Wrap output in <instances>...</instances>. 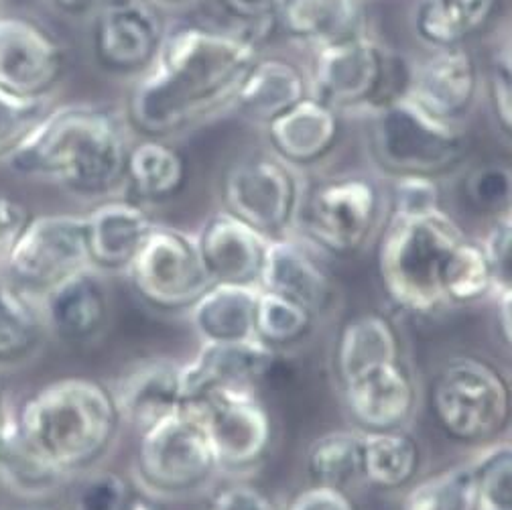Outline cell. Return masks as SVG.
I'll return each mask as SVG.
<instances>
[{"label":"cell","instance_id":"obj_7","mask_svg":"<svg viewBox=\"0 0 512 510\" xmlns=\"http://www.w3.org/2000/svg\"><path fill=\"white\" fill-rule=\"evenodd\" d=\"M389 212V196L376 179L332 175L305 187L295 232L330 259H348L380 236Z\"/></svg>","mask_w":512,"mask_h":510},{"label":"cell","instance_id":"obj_39","mask_svg":"<svg viewBox=\"0 0 512 510\" xmlns=\"http://www.w3.org/2000/svg\"><path fill=\"white\" fill-rule=\"evenodd\" d=\"M51 108L49 98H21L0 88V165L13 157Z\"/></svg>","mask_w":512,"mask_h":510},{"label":"cell","instance_id":"obj_49","mask_svg":"<svg viewBox=\"0 0 512 510\" xmlns=\"http://www.w3.org/2000/svg\"><path fill=\"white\" fill-rule=\"evenodd\" d=\"M53 5L68 15H82L98 5V0H53Z\"/></svg>","mask_w":512,"mask_h":510},{"label":"cell","instance_id":"obj_53","mask_svg":"<svg viewBox=\"0 0 512 510\" xmlns=\"http://www.w3.org/2000/svg\"><path fill=\"white\" fill-rule=\"evenodd\" d=\"M151 3H161V5H181V3H187V0H151Z\"/></svg>","mask_w":512,"mask_h":510},{"label":"cell","instance_id":"obj_36","mask_svg":"<svg viewBox=\"0 0 512 510\" xmlns=\"http://www.w3.org/2000/svg\"><path fill=\"white\" fill-rule=\"evenodd\" d=\"M319 320L305 307L259 289L254 313V336L275 352L305 342Z\"/></svg>","mask_w":512,"mask_h":510},{"label":"cell","instance_id":"obj_28","mask_svg":"<svg viewBox=\"0 0 512 510\" xmlns=\"http://www.w3.org/2000/svg\"><path fill=\"white\" fill-rule=\"evenodd\" d=\"M47 340L39 297L0 275V372L33 362Z\"/></svg>","mask_w":512,"mask_h":510},{"label":"cell","instance_id":"obj_11","mask_svg":"<svg viewBox=\"0 0 512 510\" xmlns=\"http://www.w3.org/2000/svg\"><path fill=\"white\" fill-rule=\"evenodd\" d=\"M124 277L143 305L169 315L187 313L212 287L196 234L161 224H157Z\"/></svg>","mask_w":512,"mask_h":510},{"label":"cell","instance_id":"obj_41","mask_svg":"<svg viewBox=\"0 0 512 510\" xmlns=\"http://www.w3.org/2000/svg\"><path fill=\"white\" fill-rule=\"evenodd\" d=\"M393 191L389 196V216H417L441 206V189L435 177L403 175L393 177Z\"/></svg>","mask_w":512,"mask_h":510},{"label":"cell","instance_id":"obj_29","mask_svg":"<svg viewBox=\"0 0 512 510\" xmlns=\"http://www.w3.org/2000/svg\"><path fill=\"white\" fill-rule=\"evenodd\" d=\"M309 96L307 80L295 63L281 57H259L246 74L234 104L252 120L269 124Z\"/></svg>","mask_w":512,"mask_h":510},{"label":"cell","instance_id":"obj_16","mask_svg":"<svg viewBox=\"0 0 512 510\" xmlns=\"http://www.w3.org/2000/svg\"><path fill=\"white\" fill-rule=\"evenodd\" d=\"M165 31L151 0H98L94 53L110 72L141 74L155 59Z\"/></svg>","mask_w":512,"mask_h":510},{"label":"cell","instance_id":"obj_18","mask_svg":"<svg viewBox=\"0 0 512 510\" xmlns=\"http://www.w3.org/2000/svg\"><path fill=\"white\" fill-rule=\"evenodd\" d=\"M47 336L72 348L102 340L112 320V291L108 275L86 267L41 297Z\"/></svg>","mask_w":512,"mask_h":510},{"label":"cell","instance_id":"obj_31","mask_svg":"<svg viewBox=\"0 0 512 510\" xmlns=\"http://www.w3.org/2000/svg\"><path fill=\"white\" fill-rule=\"evenodd\" d=\"M498 0H417L413 31L431 49L460 47L494 17Z\"/></svg>","mask_w":512,"mask_h":510},{"label":"cell","instance_id":"obj_4","mask_svg":"<svg viewBox=\"0 0 512 510\" xmlns=\"http://www.w3.org/2000/svg\"><path fill=\"white\" fill-rule=\"evenodd\" d=\"M464 236L462 226L443 208L417 216H389L378 236V277L384 295L415 317L445 311V267Z\"/></svg>","mask_w":512,"mask_h":510},{"label":"cell","instance_id":"obj_35","mask_svg":"<svg viewBox=\"0 0 512 510\" xmlns=\"http://www.w3.org/2000/svg\"><path fill=\"white\" fill-rule=\"evenodd\" d=\"M403 510H482V494L474 464L445 468L407 488Z\"/></svg>","mask_w":512,"mask_h":510},{"label":"cell","instance_id":"obj_24","mask_svg":"<svg viewBox=\"0 0 512 510\" xmlns=\"http://www.w3.org/2000/svg\"><path fill=\"white\" fill-rule=\"evenodd\" d=\"M273 153L295 167L322 163L340 137V114L311 94L267 124Z\"/></svg>","mask_w":512,"mask_h":510},{"label":"cell","instance_id":"obj_47","mask_svg":"<svg viewBox=\"0 0 512 510\" xmlns=\"http://www.w3.org/2000/svg\"><path fill=\"white\" fill-rule=\"evenodd\" d=\"M283 510H358L350 492L309 484L299 490Z\"/></svg>","mask_w":512,"mask_h":510},{"label":"cell","instance_id":"obj_23","mask_svg":"<svg viewBox=\"0 0 512 510\" xmlns=\"http://www.w3.org/2000/svg\"><path fill=\"white\" fill-rule=\"evenodd\" d=\"M181 362L149 358L126 368L114 382L112 395L124 427L139 433L183 411L185 397L179 382Z\"/></svg>","mask_w":512,"mask_h":510},{"label":"cell","instance_id":"obj_44","mask_svg":"<svg viewBox=\"0 0 512 510\" xmlns=\"http://www.w3.org/2000/svg\"><path fill=\"white\" fill-rule=\"evenodd\" d=\"M220 3L240 21L238 31L256 43L277 25V0H220Z\"/></svg>","mask_w":512,"mask_h":510},{"label":"cell","instance_id":"obj_45","mask_svg":"<svg viewBox=\"0 0 512 510\" xmlns=\"http://www.w3.org/2000/svg\"><path fill=\"white\" fill-rule=\"evenodd\" d=\"M490 102L492 110L496 114L498 124L502 131L510 135L512 129V57H510V45L502 47V53H498L494 72L490 78Z\"/></svg>","mask_w":512,"mask_h":510},{"label":"cell","instance_id":"obj_5","mask_svg":"<svg viewBox=\"0 0 512 510\" xmlns=\"http://www.w3.org/2000/svg\"><path fill=\"white\" fill-rule=\"evenodd\" d=\"M413 68L403 53L368 33L315 49L311 96L338 114L372 116L409 96Z\"/></svg>","mask_w":512,"mask_h":510},{"label":"cell","instance_id":"obj_19","mask_svg":"<svg viewBox=\"0 0 512 510\" xmlns=\"http://www.w3.org/2000/svg\"><path fill=\"white\" fill-rule=\"evenodd\" d=\"M90 267L124 275L157 228L149 210L131 198H108L84 216Z\"/></svg>","mask_w":512,"mask_h":510},{"label":"cell","instance_id":"obj_51","mask_svg":"<svg viewBox=\"0 0 512 510\" xmlns=\"http://www.w3.org/2000/svg\"><path fill=\"white\" fill-rule=\"evenodd\" d=\"M13 405L15 403L9 397L3 374H0V437H3V431H5V425H7V419H9V413H11Z\"/></svg>","mask_w":512,"mask_h":510},{"label":"cell","instance_id":"obj_15","mask_svg":"<svg viewBox=\"0 0 512 510\" xmlns=\"http://www.w3.org/2000/svg\"><path fill=\"white\" fill-rule=\"evenodd\" d=\"M66 70V51L33 19L0 13V88L21 98H49Z\"/></svg>","mask_w":512,"mask_h":510},{"label":"cell","instance_id":"obj_14","mask_svg":"<svg viewBox=\"0 0 512 510\" xmlns=\"http://www.w3.org/2000/svg\"><path fill=\"white\" fill-rule=\"evenodd\" d=\"M340 393L354 429L362 433L409 429L419 409V385L405 358L340 380Z\"/></svg>","mask_w":512,"mask_h":510},{"label":"cell","instance_id":"obj_3","mask_svg":"<svg viewBox=\"0 0 512 510\" xmlns=\"http://www.w3.org/2000/svg\"><path fill=\"white\" fill-rule=\"evenodd\" d=\"M122 427L112 389L88 376L47 382L15 405L21 441L66 480L102 466Z\"/></svg>","mask_w":512,"mask_h":510},{"label":"cell","instance_id":"obj_34","mask_svg":"<svg viewBox=\"0 0 512 510\" xmlns=\"http://www.w3.org/2000/svg\"><path fill=\"white\" fill-rule=\"evenodd\" d=\"M496 295V279L486 259L480 240L468 234L458 242L447 261L443 275V297L447 309L472 307L492 301Z\"/></svg>","mask_w":512,"mask_h":510},{"label":"cell","instance_id":"obj_1","mask_svg":"<svg viewBox=\"0 0 512 510\" xmlns=\"http://www.w3.org/2000/svg\"><path fill=\"white\" fill-rule=\"evenodd\" d=\"M259 57V43L238 29L175 25L131 90L128 122L143 137L183 133L234 104Z\"/></svg>","mask_w":512,"mask_h":510},{"label":"cell","instance_id":"obj_9","mask_svg":"<svg viewBox=\"0 0 512 510\" xmlns=\"http://www.w3.org/2000/svg\"><path fill=\"white\" fill-rule=\"evenodd\" d=\"M220 468L202 423L179 411L139 433L133 466L135 486L157 500H175L206 492Z\"/></svg>","mask_w":512,"mask_h":510},{"label":"cell","instance_id":"obj_26","mask_svg":"<svg viewBox=\"0 0 512 510\" xmlns=\"http://www.w3.org/2000/svg\"><path fill=\"white\" fill-rule=\"evenodd\" d=\"M259 287L212 285L187 311L200 344H232L254 340V313Z\"/></svg>","mask_w":512,"mask_h":510},{"label":"cell","instance_id":"obj_30","mask_svg":"<svg viewBox=\"0 0 512 510\" xmlns=\"http://www.w3.org/2000/svg\"><path fill=\"white\" fill-rule=\"evenodd\" d=\"M403 356L399 326L384 313H360L340 328L334 348V370L338 382L376 364Z\"/></svg>","mask_w":512,"mask_h":510},{"label":"cell","instance_id":"obj_22","mask_svg":"<svg viewBox=\"0 0 512 510\" xmlns=\"http://www.w3.org/2000/svg\"><path fill=\"white\" fill-rule=\"evenodd\" d=\"M480 92V68L464 47L433 49L429 57L415 63L409 96L431 114L462 122Z\"/></svg>","mask_w":512,"mask_h":510},{"label":"cell","instance_id":"obj_42","mask_svg":"<svg viewBox=\"0 0 512 510\" xmlns=\"http://www.w3.org/2000/svg\"><path fill=\"white\" fill-rule=\"evenodd\" d=\"M480 244L496 279V293L512 291V212L494 218Z\"/></svg>","mask_w":512,"mask_h":510},{"label":"cell","instance_id":"obj_6","mask_svg":"<svg viewBox=\"0 0 512 510\" xmlns=\"http://www.w3.org/2000/svg\"><path fill=\"white\" fill-rule=\"evenodd\" d=\"M429 411L447 439L482 448L510 429V382L486 358L454 356L431 380Z\"/></svg>","mask_w":512,"mask_h":510},{"label":"cell","instance_id":"obj_52","mask_svg":"<svg viewBox=\"0 0 512 510\" xmlns=\"http://www.w3.org/2000/svg\"><path fill=\"white\" fill-rule=\"evenodd\" d=\"M7 510H59V508H55V506H49V504H25V506L7 508Z\"/></svg>","mask_w":512,"mask_h":510},{"label":"cell","instance_id":"obj_27","mask_svg":"<svg viewBox=\"0 0 512 510\" xmlns=\"http://www.w3.org/2000/svg\"><path fill=\"white\" fill-rule=\"evenodd\" d=\"M187 183V161L167 139L143 137L126 155L124 189L139 204H161L179 196Z\"/></svg>","mask_w":512,"mask_h":510},{"label":"cell","instance_id":"obj_2","mask_svg":"<svg viewBox=\"0 0 512 510\" xmlns=\"http://www.w3.org/2000/svg\"><path fill=\"white\" fill-rule=\"evenodd\" d=\"M128 147L131 141L114 112L68 104L51 108L7 165L72 196L102 200L124 187Z\"/></svg>","mask_w":512,"mask_h":510},{"label":"cell","instance_id":"obj_48","mask_svg":"<svg viewBox=\"0 0 512 510\" xmlns=\"http://www.w3.org/2000/svg\"><path fill=\"white\" fill-rule=\"evenodd\" d=\"M496 303V324L502 330V342L510 344V334H512V291H504V293H496L494 299Z\"/></svg>","mask_w":512,"mask_h":510},{"label":"cell","instance_id":"obj_33","mask_svg":"<svg viewBox=\"0 0 512 510\" xmlns=\"http://www.w3.org/2000/svg\"><path fill=\"white\" fill-rule=\"evenodd\" d=\"M362 441L358 429H334L317 435L305 454L309 484L354 492L362 480Z\"/></svg>","mask_w":512,"mask_h":510},{"label":"cell","instance_id":"obj_32","mask_svg":"<svg viewBox=\"0 0 512 510\" xmlns=\"http://www.w3.org/2000/svg\"><path fill=\"white\" fill-rule=\"evenodd\" d=\"M421 448L409 429L364 433L362 480L382 492H401L417 482Z\"/></svg>","mask_w":512,"mask_h":510},{"label":"cell","instance_id":"obj_21","mask_svg":"<svg viewBox=\"0 0 512 510\" xmlns=\"http://www.w3.org/2000/svg\"><path fill=\"white\" fill-rule=\"evenodd\" d=\"M277 354L256 338L232 344H200L194 358L181 362V393L189 401L212 389H259L271 374Z\"/></svg>","mask_w":512,"mask_h":510},{"label":"cell","instance_id":"obj_12","mask_svg":"<svg viewBox=\"0 0 512 510\" xmlns=\"http://www.w3.org/2000/svg\"><path fill=\"white\" fill-rule=\"evenodd\" d=\"M305 183L295 167L275 153L250 155L234 163L222 185L224 210L265 238L295 232Z\"/></svg>","mask_w":512,"mask_h":510},{"label":"cell","instance_id":"obj_17","mask_svg":"<svg viewBox=\"0 0 512 510\" xmlns=\"http://www.w3.org/2000/svg\"><path fill=\"white\" fill-rule=\"evenodd\" d=\"M259 289L305 307L317 320L338 295L332 259L297 232L269 240Z\"/></svg>","mask_w":512,"mask_h":510},{"label":"cell","instance_id":"obj_50","mask_svg":"<svg viewBox=\"0 0 512 510\" xmlns=\"http://www.w3.org/2000/svg\"><path fill=\"white\" fill-rule=\"evenodd\" d=\"M126 510H161V506H159V500H157V498H153V496H149L147 492H143V490L137 488L135 494H133V498H131V502H128Z\"/></svg>","mask_w":512,"mask_h":510},{"label":"cell","instance_id":"obj_25","mask_svg":"<svg viewBox=\"0 0 512 510\" xmlns=\"http://www.w3.org/2000/svg\"><path fill=\"white\" fill-rule=\"evenodd\" d=\"M277 23L315 51L366 33V9L364 0H277Z\"/></svg>","mask_w":512,"mask_h":510},{"label":"cell","instance_id":"obj_13","mask_svg":"<svg viewBox=\"0 0 512 510\" xmlns=\"http://www.w3.org/2000/svg\"><path fill=\"white\" fill-rule=\"evenodd\" d=\"M90 267L86 220L78 214L31 216L3 275L41 297L66 277Z\"/></svg>","mask_w":512,"mask_h":510},{"label":"cell","instance_id":"obj_40","mask_svg":"<svg viewBox=\"0 0 512 510\" xmlns=\"http://www.w3.org/2000/svg\"><path fill=\"white\" fill-rule=\"evenodd\" d=\"M468 204L486 216L512 212V169L504 163H486L472 169L464 181Z\"/></svg>","mask_w":512,"mask_h":510},{"label":"cell","instance_id":"obj_46","mask_svg":"<svg viewBox=\"0 0 512 510\" xmlns=\"http://www.w3.org/2000/svg\"><path fill=\"white\" fill-rule=\"evenodd\" d=\"M31 220L29 210L7 196H0V275H3L13 248Z\"/></svg>","mask_w":512,"mask_h":510},{"label":"cell","instance_id":"obj_38","mask_svg":"<svg viewBox=\"0 0 512 510\" xmlns=\"http://www.w3.org/2000/svg\"><path fill=\"white\" fill-rule=\"evenodd\" d=\"M476 468L482 510H512V448L510 441L498 439L478 448L470 458Z\"/></svg>","mask_w":512,"mask_h":510},{"label":"cell","instance_id":"obj_37","mask_svg":"<svg viewBox=\"0 0 512 510\" xmlns=\"http://www.w3.org/2000/svg\"><path fill=\"white\" fill-rule=\"evenodd\" d=\"M66 490V510H126L137 486L124 474L102 466L74 476Z\"/></svg>","mask_w":512,"mask_h":510},{"label":"cell","instance_id":"obj_10","mask_svg":"<svg viewBox=\"0 0 512 510\" xmlns=\"http://www.w3.org/2000/svg\"><path fill=\"white\" fill-rule=\"evenodd\" d=\"M185 411L202 423L220 474L244 478L269 458L273 419L259 389H212L185 401Z\"/></svg>","mask_w":512,"mask_h":510},{"label":"cell","instance_id":"obj_8","mask_svg":"<svg viewBox=\"0 0 512 510\" xmlns=\"http://www.w3.org/2000/svg\"><path fill=\"white\" fill-rule=\"evenodd\" d=\"M370 151L391 177L450 173L468 151L462 122L443 120L411 96H403L370 116Z\"/></svg>","mask_w":512,"mask_h":510},{"label":"cell","instance_id":"obj_20","mask_svg":"<svg viewBox=\"0 0 512 510\" xmlns=\"http://www.w3.org/2000/svg\"><path fill=\"white\" fill-rule=\"evenodd\" d=\"M196 242L212 285L259 287L269 248L261 232L222 210L204 222Z\"/></svg>","mask_w":512,"mask_h":510},{"label":"cell","instance_id":"obj_43","mask_svg":"<svg viewBox=\"0 0 512 510\" xmlns=\"http://www.w3.org/2000/svg\"><path fill=\"white\" fill-rule=\"evenodd\" d=\"M204 510H281L269 492L244 478H236L210 492Z\"/></svg>","mask_w":512,"mask_h":510}]
</instances>
